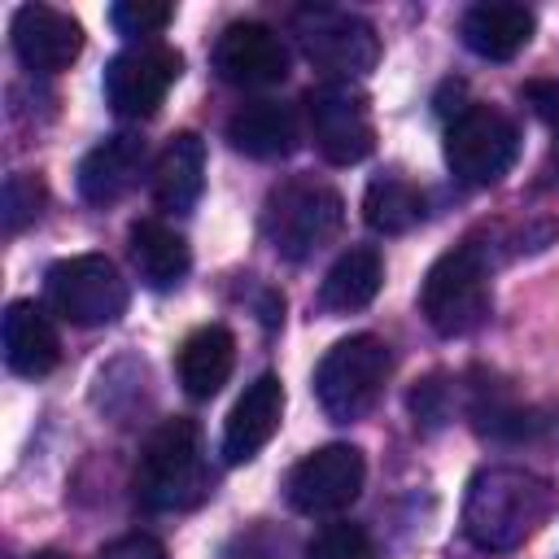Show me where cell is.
Masks as SVG:
<instances>
[{"instance_id": "2e32d148", "label": "cell", "mask_w": 559, "mask_h": 559, "mask_svg": "<svg viewBox=\"0 0 559 559\" xmlns=\"http://www.w3.org/2000/svg\"><path fill=\"white\" fill-rule=\"evenodd\" d=\"M140 170H144V140L118 131L79 162V197L87 205H114L135 188Z\"/></svg>"}, {"instance_id": "30bf717a", "label": "cell", "mask_w": 559, "mask_h": 559, "mask_svg": "<svg viewBox=\"0 0 559 559\" xmlns=\"http://www.w3.org/2000/svg\"><path fill=\"white\" fill-rule=\"evenodd\" d=\"M362 480H367L362 450L332 441V445L310 450L301 463H293L284 480V498L301 515H336L362 493Z\"/></svg>"}, {"instance_id": "6da1fadb", "label": "cell", "mask_w": 559, "mask_h": 559, "mask_svg": "<svg viewBox=\"0 0 559 559\" xmlns=\"http://www.w3.org/2000/svg\"><path fill=\"white\" fill-rule=\"evenodd\" d=\"M559 507L546 476L528 467H480L463 498V537L476 550L507 555L524 546Z\"/></svg>"}, {"instance_id": "d4e9b609", "label": "cell", "mask_w": 559, "mask_h": 559, "mask_svg": "<svg viewBox=\"0 0 559 559\" xmlns=\"http://www.w3.org/2000/svg\"><path fill=\"white\" fill-rule=\"evenodd\" d=\"M170 17H175V9L162 4V0H118L109 9L114 31L135 39V44H153V35H162L170 26Z\"/></svg>"}, {"instance_id": "603a6c76", "label": "cell", "mask_w": 559, "mask_h": 559, "mask_svg": "<svg viewBox=\"0 0 559 559\" xmlns=\"http://www.w3.org/2000/svg\"><path fill=\"white\" fill-rule=\"evenodd\" d=\"M362 218L380 236H402L424 218V192L402 175H376L362 197Z\"/></svg>"}, {"instance_id": "484cf974", "label": "cell", "mask_w": 559, "mask_h": 559, "mask_svg": "<svg viewBox=\"0 0 559 559\" xmlns=\"http://www.w3.org/2000/svg\"><path fill=\"white\" fill-rule=\"evenodd\" d=\"M39 205H44V183L35 175H9L4 179V210H0V218H4L9 236L22 231L39 214Z\"/></svg>"}, {"instance_id": "4316f807", "label": "cell", "mask_w": 559, "mask_h": 559, "mask_svg": "<svg viewBox=\"0 0 559 559\" xmlns=\"http://www.w3.org/2000/svg\"><path fill=\"white\" fill-rule=\"evenodd\" d=\"M223 559H288V542L275 528L253 524V528H245V533L231 537V546H227Z\"/></svg>"}, {"instance_id": "9c48e42d", "label": "cell", "mask_w": 559, "mask_h": 559, "mask_svg": "<svg viewBox=\"0 0 559 559\" xmlns=\"http://www.w3.org/2000/svg\"><path fill=\"white\" fill-rule=\"evenodd\" d=\"M306 122H310L314 148L332 166H354L376 148L371 100L362 87L345 79H323L319 87L306 92Z\"/></svg>"}, {"instance_id": "8fae6325", "label": "cell", "mask_w": 559, "mask_h": 559, "mask_svg": "<svg viewBox=\"0 0 559 559\" xmlns=\"http://www.w3.org/2000/svg\"><path fill=\"white\" fill-rule=\"evenodd\" d=\"M179 70L183 57L170 44H131L105 66V100L118 118H153Z\"/></svg>"}, {"instance_id": "3957f363", "label": "cell", "mask_w": 559, "mask_h": 559, "mask_svg": "<svg viewBox=\"0 0 559 559\" xmlns=\"http://www.w3.org/2000/svg\"><path fill=\"white\" fill-rule=\"evenodd\" d=\"M489 249L463 240L445 249L419 288V310L437 336H467L489 319Z\"/></svg>"}, {"instance_id": "44dd1931", "label": "cell", "mask_w": 559, "mask_h": 559, "mask_svg": "<svg viewBox=\"0 0 559 559\" xmlns=\"http://www.w3.org/2000/svg\"><path fill=\"white\" fill-rule=\"evenodd\" d=\"M127 245H131V262H135L140 280L153 293H166V288L183 284V275L192 266V249H188V240L175 227H166L162 218H140L131 227Z\"/></svg>"}, {"instance_id": "7a4b0ae2", "label": "cell", "mask_w": 559, "mask_h": 559, "mask_svg": "<svg viewBox=\"0 0 559 559\" xmlns=\"http://www.w3.org/2000/svg\"><path fill=\"white\" fill-rule=\"evenodd\" d=\"M210 493L205 459H201V428L183 415L162 419L135 463V498L148 511H188Z\"/></svg>"}, {"instance_id": "52a82bcc", "label": "cell", "mask_w": 559, "mask_h": 559, "mask_svg": "<svg viewBox=\"0 0 559 559\" xmlns=\"http://www.w3.org/2000/svg\"><path fill=\"white\" fill-rule=\"evenodd\" d=\"M293 35L306 52L310 66H319L328 79H362L380 61V39L376 26L362 22L349 9L332 4H306L293 13Z\"/></svg>"}, {"instance_id": "5bb4252c", "label": "cell", "mask_w": 559, "mask_h": 559, "mask_svg": "<svg viewBox=\"0 0 559 559\" xmlns=\"http://www.w3.org/2000/svg\"><path fill=\"white\" fill-rule=\"evenodd\" d=\"M280 419H284V384H280V376L266 371L253 384H245V393L236 397V406L223 424V459L231 467L258 459V450L275 437Z\"/></svg>"}, {"instance_id": "f546056e", "label": "cell", "mask_w": 559, "mask_h": 559, "mask_svg": "<svg viewBox=\"0 0 559 559\" xmlns=\"http://www.w3.org/2000/svg\"><path fill=\"white\" fill-rule=\"evenodd\" d=\"M524 96L537 109V118L550 127V135H555V162H559V83H528Z\"/></svg>"}, {"instance_id": "ffe728a7", "label": "cell", "mask_w": 559, "mask_h": 559, "mask_svg": "<svg viewBox=\"0 0 559 559\" xmlns=\"http://www.w3.org/2000/svg\"><path fill=\"white\" fill-rule=\"evenodd\" d=\"M236 367V336L223 328V323H205L197 328L183 345H179V358H175V371H179V384L188 397L205 402L214 397L227 376Z\"/></svg>"}, {"instance_id": "e0dca14e", "label": "cell", "mask_w": 559, "mask_h": 559, "mask_svg": "<svg viewBox=\"0 0 559 559\" xmlns=\"http://www.w3.org/2000/svg\"><path fill=\"white\" fill-rule=\"evenodd\" d=\"M227 140L245 157L275 162V157L297 153V144H301V118L284 100H253V105H240L227 118Z\"/></svg>"}, {"instance_id": "83f0119b", "label": "cell", "mask_w": 559, "mask_h": 559, "mask_svg": "<svg viewBox=\"0 0 559 559\" xmlns=\"http://www.w3.org/2000/svg\"><path fill=\"white\" fill-rule=\"evenodd\" d=\"M411 415L424 424H441L450 415V389L441 384V376H428L424 384L411 389Z\"/></svg>"}, {"instance_id": "277c9868", "label": "cell", "mask_w": 559, "mask_h": 559, "mask_svg": "<svg viewBox=\"0 0 559 559\" xmlns=\"http://www.w3.org/2000/svg\"><path fill=\"white\" fill-rule=\"evenodd\" d=\"M341 218H345L341 192L314 175L275 183L262 205V231L271 249L288 262H306L323 245H332V236L341 231Z\"/></svg>"}, {"instance_id": "5b68a950", "label": "cell", "mask_w": 559, "mask_h": 559, "mask_svg": "<svg viewBox=\"0 0 559 559\" xmlns=\"http://www.w3.org/2000/svg\"><path fill=\"white\" fill-rule=\"evenodd\" d=\"M389 367H393V354L380 336L358 332V336L336 341L323 354V362L314 367V397H319L323 415L332 424L362 419L376 406V397L389 380Z\"/></svg>"}, {"instance_id": "ba28073f", "label": "cell", "mask_w": 559, "mask_h": 559, "mask_svg": "<svg viewBox=\"0 0 559 559\" xmlns=\"http://www.w3.org/2000/svg\"><path fill=\"white\" fill-rule=\"evenodd\" d=\"M44 293L48 306L74 328H105L131 301L122 271L105 253H74L52 262L44 275Z\"/></svg>"}, {"instance_id": "ac0fdd59", "label": "cell", "mask_w": 559, "mask_h": 559, "mask_svg": "<svg viewBox=\"0 0 559 559\" xmlns=\"http://www.w3.org/2000/svg\"><path fill=\"white\" fill-rule=\"evenodd\" d=\"M4 367L13 376L39 380L61 362V341L52 319L35 306V301H9L4 310Z\"/></svg>"}, {"instance_id": "4fadbf2b", "label": "cell", "mask_w": 559, "mask_h": 559, "mask_svg": "<svg viewBox=\"0 0 559 559\" xmlns=\"http://www.w3.org/2000/svg\"><path fill=\"white\" fill-rule=\"evenodd\" d=\"M13 52L35 74H61L83 52V26L52 4H22L9 22Z\"/></svg>"}, {"instance_id": "7c38bea8", "label": "cell", "mask_w": 559, "mask_h": 559, "mask_svg": "<svg viewBox=\"0 0 559 559\" xmlns=\"http://www.w3.org/2000/svg\"><path fill=\"white\" fill-rule=\"evenodd\" d=\"M214 70L231 87H275L288 79V48L266 22H231L214 44Z\"/></svg>"}, {"instance_id": "7402d4cb", "label": "cell", "mask_w": 559, "mask_h": 559, "mask_svg": "<svg viewBox=\"0 0 559 559\" xmlns=\"http://www.w3.org/2000/svg\"><path fill=\"white\" fill-rule=\"evenodd\" d=\"M380 284H384V262H380V253H376L371 245H354V249H345V253L328 266L323 284H319V310H328V314L362 310V306L376 301Z\"/></svg>"}, {"instance_id": "cb8c5ba5", "label": "cell", "mask_w": 559, "mask_h": 559, "mask_svg": "<svg viewBox=\"0 0 559 559\" xmlns=\"http://www.w3.org/2000/svg\"><path fill=\"white\" fill-rule=\"evenodd\" d=\"M306 559H376V546L362 524L332 520L306 542Z\"/></svg>"}, {"instance_id": "d6986e66", "label": "cell", "mask_w": 559, "mask_h": 559, "mask_svg": "<svg viewBox=\"0 0 559 559\" xmlns=\"http://www.w3.org/2000/svg\"><path fill=\"white\" fill-rule=\"evenodd\" d=\"M205 192V144L192 131L170 135L153 162V201L170 214H188Z\"/></svg>"}, {"instance_id": "9a60e30c", "label": "cell", "mask_w": 559, "mask_h": 559, "mask_svg": "<svg viewBox=\"0 0 559 559\" xmlns=\"http://www.w3.org/2000/svg\"><path fill=\"white\" fill-rule=\"evenodd\" d=\"M533 31H537L533 9H524V4H515V0H480V4H472V9L463 13V22H459L463 44H467L476 57H485V61H511L515 52L528 48Z\"/></svg>"}, {"instance_id": "8992f818", "label": "cell", "mask_w": 559, "mask_h": 559, "mask_svg": "<svg viewBox=\"0 0 559 559\" xmlns=\"http://www.w3.org/2000/svg\"><path fill=\"white\" fill-rule=\"evenodd\" d=\"M520 157L515 122L493 105H463L445 122V166L467 188L498 183Z\"/></svg>"}, {"instance_id": "4dcf8cb0", "label": "cell", "mask_w": 559, "mask_h": 559, "mask_svg": "<svg viewBox=\"0 0 559 559\" xmlns=\"http://www.w3.org/2000/svg\"><path fill=\"white\" fill-rule=\"evenodd\" d=\"M31 559H66V555H57V550H39V555H31Z\"/></svg>"}, {"instance_id": "f1b7e54d", "label": "cell", "mask_w": 559, "mask_h": 559, "mask_svg": "<svg viewBox=\"0 0 559 559\" xmlns=\"http://www.w3.org/2000/svg\"><path fill=\"white\" fill-rule=\"evenodd\" d=\"M96 559H166V546L157 537H148V533H127V537L109 542Z\"/></svg>"}]
</instances>
